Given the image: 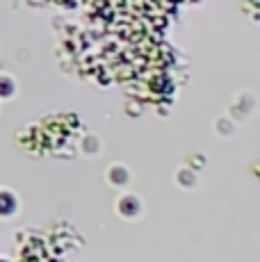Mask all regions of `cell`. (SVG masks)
Instances as JSON below:
<instances>
[{
  "mask_svg": "<svg viewBox=\"0 0 260 262\" xmlns=\"http://www.w3.org/2000/svg\"><path fill=\"white\" fill-rule=\"evenodd\" d=\"M114 208H117V214L123 216V219H139L144 212V205H142V199H139L137 194H130V191H126V194H121L117 199V203H114Z\"/></svg>",
  "mask_w": 260,
  "mask_h": 262,
  "instance_id": "6da1fadb",
  "label": "cell"
},
{
  "mask_svg": "<svg viewBox=\"0 0 260 262\" xmlns=\"http://www.w3.org/2000/svg\"><path fill=\"white\" fill-rule=\"evenodd\" d=\"M130 180H133V173H130L128 167H123L119 162L107 167V183L112 187H126V185H130Z\"/></svg>",
  "mask_w": 260,
  "mask_h": 262,
  "instance_id": "7a4b0ae2",
  "label": "cell"
},
{
  "mask_svg": "<svg viewBox=\"0 0 260 262\" xmlns=\"http://www.w3.org/2000/svg\"><path fill=\"white\" fill-rule=\"evenodd\" d=\"M18 212V196L12 189H0V219H9Z\"/></svg>",
  "mask_w": 260,
  "mask_h": 262,
  "instance_id": "3957f363",
  "label": "cell"
},
{
  "mask_svg": "<svg viewBox=\"0 0 260 262\" xmlns=\"http://www.w3.org/2000/svg\"><path fill=\"white\" fill-rule=\"evenodd\" d=\"M16 94V80L7 73H0V98H12Z\"/></svg>",
  "mask_w": 260,
  "mask_h": 262,
  "instance_id": "277c9868",
  "label": "cell"
}]
</instances>
